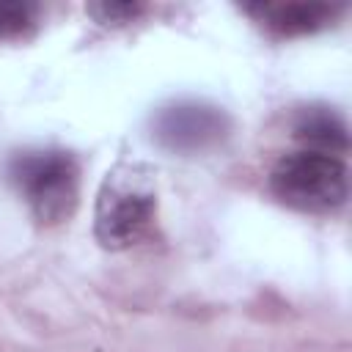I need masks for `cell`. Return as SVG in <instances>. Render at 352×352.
<instances>
[{
	"instance_id": "4",
	"label": "cell",
	"mask_w": 352,
	"mask_h": 352,
	"mask_svg": "<svg viewBox=\"0 0 352 352\" xmlns=\"http://www.w3.org/2000/svg\"><path fill=\"white\" fill-rule=\"evenodd\" d=\"M231 118L223 107L201 99H179L162 104L151 116V138L170 154H206L226 143Z\"/></svg>"
},
{
	"instance_id": "8",
	"label": "cell",
	"mask_w": 352,
	"mask_h": 352,
	"mask_svg": "<svg viewBox=\"0 0 352 352\" xmlns=\"http://www.w3.org/2000/svg\"><path fill=\"white\" fill-rule=\"evenodd\" d=\"M146 11L143 3H110V0H102V3H88L85 6V14L94 16L99 25H126V22H135L140 14Z\"/></svg>"
},
{
	"instance_id": "5",
	"label": "cell",
	"mask_w": 352,
	"mask_h": 352,
	"mask_svg": "<svg viewBox=\"0 0 352 352\" xmlns=\"http://www.w3.org/2000/svg\"><path fill=\"white\" fill-rule=\"evenodd\" d=\"M245 11L253 14L256 22H261L272 36L280 38L322 30L338 16V8L327 3H256Z\"/></svg>"
},
{
	"instance_id": "1",
	"label": "cell",
	"mask_w": 352,
	"mask_h": 352,
	"mask_svg": "<svg viewBox=\"0 0 352 352\" xmlns=\"http://www.w3.org/2000/svg\"><path fill=\"white\" fill-rule=\"evenodd\" d=\"M157 220V179L143 162H118L107 170L96 206L94 236L104 250H126L143 242Z\"/></svg>"
},
{
	"instance_id": "6",
	"label": "cell",
	"mask_w": 352,
	"mask_h": 352,
	"mask_svg": "<svg viewBox=\"0 0 352 352\" xmlns=\"http://www.w3.org/2000/svg\"><path fill=\"white\" fill-rule=\"evenodd\" d=\"M292 135L294 140L302 143V148L333 154V157H341L349 148L346 121L333 107H324V104H311L300 110L292 124Z\"/></svg>"
},
{
	"instance_id": "2",
	"label": "cell",
	"mask_w": 352,
	"mask_h": 352,
	"mask_svg": "<svg viewBox=\"0 0 352 352\" xmlns=\"http://www.w3.org/2000/svg\"><path fill=\"white\" fill-rule=\"evenodd\" d=\"M8 179L41 226L69 220L80 201V165L63 148H28L8 160Z\"/></svg>"
},
{
	"instance_id": "7",
	"label": "cell",
	"mask_w": 352,
	"mask_h": 352,
	"mask_svg": "<svg viewBox=\"0 0 352 352\" xmlns=\"http://www.w3.org/2000/svg\"><path fill=\"white\" fill-rule=\"evenodd\" d=\"M38 25V6L22 0H0V44L28 38Z\"/></svg>"
},
{
	"instance_id": "3",
	"label": "cell",
	"mask_w": 352,
	"mask_h": 352,
	"mask_svg": "<svg viewBox=\"0 0 352 352\" xmlns=\"http://www.w3.org/2000/svg\"><path fill=\"white\" fill-rule=\"evenodd\" d=\"M272 195L311 214H327L346 204L349 198V168L341 157L297 148L283 154L270 170Z\"/></svg>"
}]
</instances>
